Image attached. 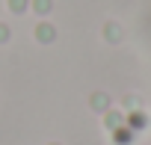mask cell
Returning a JSON list of instances; mask_svg holds the SVG:
<instances>
[{
	"instance_id": "6da1fadb",
	"label": "cell",
	"mask_w": 151,
	"mask_h": 145,
	"mask_svg": "<svg viewBox=\"0 0 151 145\" xmlns=\"http://www.w3.org/2000/svg\"><path fill=\"white\" fill-rule=\"evenodd\" d=\"M113 139L122 142V145H130V139H133V136H130V127H124V124L116 127V130H113Z\"/></svg>"
},
{
	"instance_id": "7a4b0ae2",
	"label": "cell",
	"mask_w": 151,
	"mask_h": 145,
	"mask_svg": "<svg viewBox=\"0 0 151 145\" xmlns=\"http://www.w3.org/2000/svg\"><path fill=\"white\" fill-rule=\"evenodd\" d=\"M104 121H107V127H110V130H116V127H122V124H124L122 113H113V110L107 113V118H104Z\"/></svg>"
},
{
	"instance_id": "3957f363",
	"label": "cell",
	"mask_w": 151,
	"mask_h": 145,
	"mask_svg": "<svg viewBox=\"0 0 151 145\" xmlns=\"http://www.w3.org/2000/svg\"><path fill=\"white\" fill-rule=\"evenodd\" d=\"M127 127H130V130H142V127H145V116H142V113H139V116H130Z\"/></svg>"
},
{
	"instance_id": "277c9868",
	"label": "cell",
	"mask_w": 151,
	"mask_h": 145,
	"mask_svg": "<svg viewBox=\"0 0 151 145\" xmlns=\"http://www.w3.org/2000/svg\"><path fill=\"white\" fill-rule=\"evenodd\" d=\"M92 107H95V110H107V107H110L107 95H92Z\"/></svg>"
},
{
	"instance_id": "5b68a950",
	"label": "cell",
	"mask_w": 151,
	"mask_h": 145,
	"mask_svg": "<svg viewBox=\"0 0 151 145\" xmlns=\"http://www.w3.org/2000/svg\"><path fill=\"white\" fill-rule=\"evenodd\" d=\"M39 39H42V42H50V39H53V27L42 24V27H39Z\"/></svg>"
},
{
	"instance_id": "8992f818",
	"label": "cell",
	"mask_w": 151,
	"mask_h": 145,
	"mask_svg": "<svg viewBox=\"0 0 151 145\" xmlns=\"http://www.w3.org/2000/svg\"><path fill=\"white\" fill-rule=\"evenodd\" d=\"M36 9H39V12H47V9H50V0H36Z\"/></svg>"
},
{
	"instance_id": "52a82bcc",
	"label": "cell",
	"mask_w": 151,
	"mask_h": 145,
	"mask_svg": "<svg viewBox=\"0 0 151 145\" xmlns=\"http://www.w3.org/2000/svg\"><path fill=\"white\" fill-rule=\"evenodd\" d=\"M24 3H27V0H12V9H15V12H21V9H24Z\"/></svg>"
},
{
	"instance_id": "ba28073f",
	"label": "cell",
	"mask_w": 151,
	"mask_h": 145,
	"mask_svg": "<svg viewBox=\"0 0 151 145\" xmlns=\"http://www.w3.org/2000/svg\"><path fill=\"white\" fill-rule=\"evenodd\" d=\"M3 39H6V27H3V24H0V42H3Z\"/></svg>"
},
{
	"instance_id": "9c48e42d",
	"label": "cell",
	"mask_w": 151,
	"mask_h": 145,
	"mask_svg": "<svg viewBox=\"0 0 151 145\" xmlns=\"http://www.w3.org/2000/svg\"><path fill=\"white\" fill-rule=\"evenodd\" d=\"M50 145H59V142H50Z\"/></svg>"
}]
</instances>
